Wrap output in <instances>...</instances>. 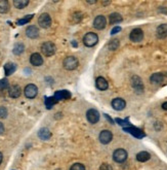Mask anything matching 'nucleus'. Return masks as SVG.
<instances>
[{"label":"nucleus","instance_id":"nucleus-25","mask_svg":"<svg viewBox=\"0 0 167 170\" xmlns=\"http://www.w3.org/2000/svg\"><path fill=\"white\" fill-rule=\"evenodd\" d=\"M28 4H29V0H15V1H13V5H15V7L18 9H25Z\"/></svg>","mask_w":167,"mask_h":170},{"label":"nucleus","instance_id":"nucleus-6","mask_svg":"<svg viewBox=\"0 0 167 170\" xmlns=\"http://www.w3.org/2000/svg\"><path fill=\"white\" fill-rule=\"evenodd\" d=\"M24 94H25L26 98L28 99H34L38 94V88L34 85V83H30L27 85L25 89H24Z\"/></svg>","mask_w":167,"mask_h":170},{"label":"nucleus","instance_id":"nucleus-26","mask_svg":"<svg viewBox=\"0 0 167 170\" xmlns=\"http://www.w3.org/2000/svg\"><path fill=\"white\" fill-rule=\"evenodd\" d=\"M119 45H120L119 39L114 38V39H111L109 41V44H108V48H109L110 51H116L118 48H119Z\"/></svg>","mask_w":167,"mask_h":170},{"label":"nucleus","instance_id":"nucleus-32","mask_svg":"<svg viewBox=\"0 0 167 170\" xmlns=\"http://www.w3.org/2000/svg\"><path fill=\"white\" fill-rule=\"evenodd\" d=\"M8 80L6 79H3V80H0V90H3V89H6L8 88Z\"/></svg>","mask_w":167,"mask_h":170},{"label":"nucleus","instance_id":"nucleus-12","mask_svg":"<svg viewBox=\"0 0 167 170\" xmlns=\"http://www.w3.org/2000/svg\"><path fill=\"white\" fill-rule=\"evenodd\" d=\"M111 105L115 110H117V112H121V110H123L126 107V101L124 100V99L119 98V97H118V98L113 99L112 102H111Z\"/></svg>","mask_w":167,"mask_h":170},{"label":"nucleus","instance_id":"nucleus-40","mask_svg":"<svg viewBox=\"0 0 167 170\" xmlns=\"http://www.w3.org/2000/svg\"><path fill=\"white\" fill-rule=\"evenodd\" d=\"M87 3H89V4H92V3H96V1H95V0H93V1H87Z\"/></svg>","mask_w":167,"mask_h":170},{"label":"nucleus","instance_id":"nucleus-42","mask_svg":"<svg viewBox=\"0 0 167 170\" xmlns=\"http://www.w3.org/2000/svg\"><path fill=\"white\" fill-rule=\"evenodd\" d=\"M166 75H167V74H166Z\"/></svg>","mask_w":167,"mask_h":170},{"label":"nucleus","instance_id":"nucleus-13","mask_svg":"<svg viewBox=\"0 0 167 170\" xmlns=\"http://www.w3.org/2000/svg\"><path fill=\"white\" fill-rule=\"evenodd\" d=\"M26 35L29 38H32V39L37 38V37L39 36V29L34 25L29 26L28 28L26 29Z\"/></svg>","mask_w":167,"mask_h":170},{"label":"nucleus","instance_id":"nucleus-3","mask_svg":"<svg viewBox=\"0 0 167 170\" xmlns=\"http://www.w3.org/2000/svg\"><path fill=\"white\" fill-rule=\"evenodd\" d=\"M127 157H128V154L124 148H117L113 153V160L116 163H119V164L124 163L127 160Z\"/></svg>","mask_w":167,"mask_h":170},{"label":"nucleus","instance_id":"nucleus-10","mask_svg":"<svg viewBox=\"0 0 167 170\" xmlns=\"http://www.w3.org/2000/svg\"><path fill=\"white\" fill-rule=\"evenodd\" d=\"M107 26V19L105 16L99 15L93 20V27L98 30H103Z\"/></svg>","mask_w":167,"mask_h":170},{"label":"nucleus","instance_id":"nucleus-39","mask_svg":"<svg viewBox=\"0 0 167 170\" xmlns=\"http://www.w3.org/2000/svg\"><path fill=\"white\" fill-rule=\"evenodd\" d=\"M2 160H3V156H2V154L0 153V164L2 163Z\"/></svg>","mask_w":167,"mask_h":170},{"label":"nucleus","instance_id":"nucleus-23","mask_svg":"<svg viewBox=\"0 0 167 170\" xmlns=\"http://www.w3.org/2000/svg\"><path fill=\"white\" fill-rule=\"evenodd\" d=\"M150 159H151L150 153L145 152V151H142V152H139L136 155V160L139 161V162H147V161H149Z\"/></svg>","mask_w":167,"mask_h":170},{"label":"nucleus","instance_id":"nucleus-4","mask_svg":"<svg viewBox=\"0 0 167 170\" xmlns=\"http://www.w3.org/2000/svg\"><path fill=\"white\" fill-rule=\"evenodd\" d=\"M55 51H56L55 44L52 41L43 42L41 45V52L43 55L46 56V57H52V55H55Z\"/></svg>","mask_w":167,"mask_h":170},{"label":"nucleus","instance_id":"nucleus-9","mask_svg":"<svg viewBox=\"0 0 167 170\" xmlns=\"http://www.w3.org/2000/svg\"><path fill=\"white\" fill-rule=\"evenodd\" d=\"M99 139L101 143L103 144H109L113 140V133L110 130H103L99 133Z\"/></svg>","mask_w":167,"mask_h":170},{"label":"nucleus","instance_id":"nucleus-18","mask_svg":"<svg viewBox=\"0 0 167 170\" xmlns=\"http://www.w3.org/2000/svg\"><path fill=\"white\" fill-rule=\"evenodd\" d=\"M53 97H55V99L56 100V102H58L60 100H63V99H69L70 97H71V93L67 90L58 91V92H55V94Z\"/></svg>","mask_w":167,"mask_h":170},{"label":"nucleus","instance_id":"nucleus-24","mask_svg":"<svg viewBox=\"0 0 167 170\" xmlns=\"http://www.w3.org/2000/svg\"><path fill=\"white\" fill-rule=\"evenodd\" d=\"M24 51H25V45H24L22 42H18V44H15L13 45V48H12V53L15 54V55H22V54L24 53Z\"/></svg>","mask_w":167,"mask_h":170},{"label":"nucleus","instance_id":"nucleus-22","mask_svg":"<svg viewBox=\"0 0 167 170\" xmlns=\"http://www.w3.org/2000/svg\"><path fill=\"white\" fill-rule=\"evenodd\" d=\"M156 33H157V36L159 38H166L167 37V24H162V25L158 26Z\"/></svg>","mask_w":167,"mask_h":170},{"label":"nucleus","instance_id":"nucleus-14","mask_svg":"<svg viewBox=\"0 0 167 170\" xmlns=\"http://www.w3.org/2000/svg\"><path fill=\"white\" fill-rule=\"evenodd\" d=\"M30 63L32 64L33 66H41L43 64V58L42 56L40 55L38 53H34L32 54L31 57H30Z\"/></svg>","mask_w":167,"mask_h":170},{"label":"nucleus","instance_id":"nucleus-28","mask_svg":"<svg viewBox=\"0 0 167 170\" xmlns=\"http://www.w3.org/2000/svg\"><path fill=\"white\" fill-rule=\"evenodd\" d=\"M125 131L130 132L131 134H133V135L136 137H139V138L144 136V133H142L141 130H139V129H136V128H133V127H131V128H125Z\"/></svg>","mask_w":167,"mask_h":170},{"label":"nucleus","instance_id":"nucleus-30","mask_svg":"<svg viewBox=\"0 0 167 170\" xmlns=\"http://www.w3.org/2000/svg\"><path fill=\"white\" fill-rule=\"evenodd\" d=\"M32 18H33V15L27 16V17H25L24 19H21V20H18V22H17V24H18V25H25V24L28 23Z\"/></svg>","mask_w":167,"mask_h":170},{"label":"nucleus","instance_id":"nucleus-38","mask_svg":"<svg viewBox=\"0 0 167 170\" xmlns=\"http://www.w3.org/2000/svg\"><path fill=\"white\" fill-rule=\"evenodd\" d=\"M102 3H103V5H108V4L111 3V2H110V1H103Z\"/></svg>","mask_w":167,"mask_h":170},{"label":"nucleus","instance_id":"nucleus-27","mask_svg":"<svg viewBox=\"0 0 167 170\" xmlns=\"http://www.w3.org/2000/svg\"><path fill=\"white\" fill-rule=\"evenodd\" d=\"M9 10V3L7 0H0V13H6Z\"/></svg>","mask_w":167,"mask_h":170},{"label":"nucleus","instance_id":"nucleus-31","mask_svg":"<svg viewBox=\"0 0 167 170\" xmlns=\"http://www.w3.org/2000/svg\"><path fill=\"white\" fill-rule=\"evenodd\" d=\"M70 170H85V166L81 163H75L71 166Z\"/></svg>","mask_w":167,"mask_h":170},{"label":"nucleus","instance_id":"nucleus-1","mask_svg":"<svg viewBox=\"0 0 167 170\" xmlns=\"http://www.w3.org/2000/svg\"><path fill=\"white\" fill-rule=\"evenodd\" d=\"M99 42V36L96 33L88 32L83 36V44L87 48H92Z\"/></svg>","mask_w":167,"mask_h":170},{"label":"nucleus","instance_id":"nucleus-37","mask_svg":"<svg viewBox=\"0 0 167 170\" xmlns=\"http://www.w3.org/2000/svg\"><path fill=\"white\" fill-rule=\"evenodd\" d=\"M162 108H163L164 110H167V101L164 102V103L162 104Z\"/></svg>","mask_w":167,"mask_h":170},{"label":"nucleus","instance_id":"nucleus-5","mask_svg":"<svg viewBox=\"0 0 167 170\" xmlns=\"http://www.w3.org/2000/svg\"><path fill=\"white\" fill-rule=\"evenodd\" d=\"M130 82H131V86H132L133 90L135 91L137 94H142V92H144L145 90L144 83H142V79L139 75H133V76L131 77Z\"/></svg>","mask_w":167,"mask_h":170},{"label":"nucleus","instance_id":"nucleus-33","mask_svg":"<svg viewBox=\"0 0 167 170\" xmlns=\"http://www.w3.org/2000/svg\"><path fill=\"white\" fill-rule=\"evenodd\" d=\"M7 109L4 106H0V119H5L7 117Z\"/></svg>","mask_w":167,"mask_h":170},{"label":"nucleus","instance_id":"nucleus-29","mask_svg":"<svg viewBox=\"0 0 167 170\" xmlns=\"http://www.w3.org/2000/svg\"><path fill=\"white\" fill-rule=\"evenodd\" d=\"M56 100L55 99V97H46V98H45V105H46V107L48 109L52 108Z\"/></svg>","mask_w":167,"mask_h":170},{"label":"nucleus","instance_id":"nucleus-11","mask_svg":"<svg viewBox=\"0 0 167 170\" xmlns=\"http://www.w3.org/2000/svg\"><path fill=\"white\" fill-rule=\"evenodd\" d=\"M86 119L90 124H96L99 121V112L94 108L88 109L86 112Z\"/></svg>","mask_w":167,"mask_h":170},{"label":"nucleus","instance_id":"nucleus-7","mask_svg":"<svg viewBox=\"0 0 167 170\" xmlns=\"http://www.w3.org/2000/svg\"><path fill=\"white\" fill-rule=\"evenodd\" d=\"M38 24L43 29L49 28L50 25H52V18H50V16L46 12L41 13L38 18Z\"/></svg>","mask_w":167,"mask_h":170},{"label":"nucleus","instance_id":"nucleus-36","mask_svg":"<svg viewBox=\"0 0 167 170\" xmlns=\"http://www.w3.org/2000/svg\"><path fill=\"white\" fill-rule=\"evenodd\" d=\"M3 132H4V126H3V124L0 122V134H2Z\"/></svg>","mask_w":167,"mask_h":170},{"label":"nucleus","instance_id":"nucleus-8","mask_svg":"<svg viewBox=\"0 0 167 170\" xmlns=\"http://www.w3.org/2000/svg\"><path fill=\"white\" fill-rule=\"evenodd\" d=\"M129 39L132 42H141L144 39V31L141 28H134L129 34Z\"/></svg>","mask_w":167,"mask_h":170},{"label":"nucleus","instance_id":"nucleus-2","mask_svg":"<svg viewBox=\"0 0 167 170\" xmlns=\"http://www.w3.org/2000/svg\"><path fill=\"white\" fill-rule=\"evenodd\" d=\"M78 65H79V61L74 56L66 57L63 61V66L66 70H74L77 68Z\"/></svg>","mask_w":167,"mask_h":170},{"label":"nucleus","instance_id":"nucleus-35","mask_svg":"<svg viewBox=\"0 0 167 170\" xmlns=\"http://www.w3.org/2000/svg\"><path fill=\"white\" fill-rule=\"evenodd\" d=\"M120 31H121V27H115V28L112 29L111 34H116V33H118V32H120Z\"/></svg>","mask_w":167,"mask_h":170},{"label":"nucleus","instance_id":"nucleus-41","mask_svg":"<svg viewBox=\"0 0 167 170\" xmlns=\"http://www.w3.org/2000/svg\"><path fill=\"white\" fill-rule=\"evenodd\" d=\"M58 170H60V169H58Z\"/></svg>","mask_w":167,"mask_h":170},{"label":"nucleus","instance_id":"nucleus-19","mask_svg":"<svg viewBox=\"0 0 167 170\" xmlns=\"http://www.w3.org/2000/svg\"><path fill=\"white\" fill-rule=\"evenodd\" d=\"M122 21H123L122 16L118 12H112L111 15L109 16V22L111 25H115V24L121 23Z\"/></svg>","mask_w":167,"mask_h":170},{"label":"nucleus","instance_id":"nucleus-34","mask_svg":"<svg viewBox=\"0 0 167 170\" xmlns=\"http://www.w3.org/2000/svg\"><path fill=\"white\" fill-rule=\"evenodd\" d=\"M99 170H113V168L110 164L104 163V164H102L101 167H99Z\"/></svg>","mask_w":167,"mask_h":170},{"label":"nucleus","instance_id":"nucleus-17","mask_svg":"<svg viewBox=\"0 0 167 170\" xmlns=\"http://www.w3.org/2000/svg\"><path fill=\"white\" fill-rule=\"evenodd\" d=\"M164 80V75L160 72H156V73H153L150 77V82L153 85H160L162 83Z\"/></svg>","mask_w":167,"mask_h":170},{"label":"nucleus","instance_id":"nucleus-21","mask_svg":"<svg viewBox=\"0 0 167 170\" xmlns=\"http://www.w3.org/2000/svg\"><path fill=\"white\" fill-rule=\"evenodd\" d=\"M17 70V65L15 63H12V62H8L4 65V73L6 76H9L12 75L13 72Z\"/></svg>","mask_w":167,"mask_h":170},{"label":"nucleus","instance_id":"nucleus-20","mask_svg":"<svg viewBox=\"0 0 167 170\" xmlns=\"http://www.w3.org/2000/svg\"><path fill=\"white\" fill-rule=\"evenodd\" d=\"M38 137L41 140H48L52 137V132L47 128H41L38 131Z\"/></svg>","mask_w":167,"mask_h":170},{"label":"nucleus","instance_id":"nucleus-15","mask_svg":"<svg viewBox=\"0 0 167 170\" xmlns=\"http://www.w3.org/2000/svg\"><path fill=\"white\" fill-rule=\"evenodd\" d=\"M95 87L98 88L99 91H106L108 87H109V83H108L107 80L104 79L103 76H99L95 80Z\"/></svg>","mask_w":167,"mask_h":170},{"label":"nucleus","instance_id":"nucleus-16","mask_svg":"<svg viewBox=\"0 0 167 170\" xmlns=\"http://www.w3.org/2000/svg\"><path fill=\"white\" fill-rule=\"evenodd\" d=\"M22 94V89L20 86L18 85H13L9 88L8 90V95L12 97V98H18Z\"/></svg>","mask_w":167,"mask_h":170}]
</instances>
